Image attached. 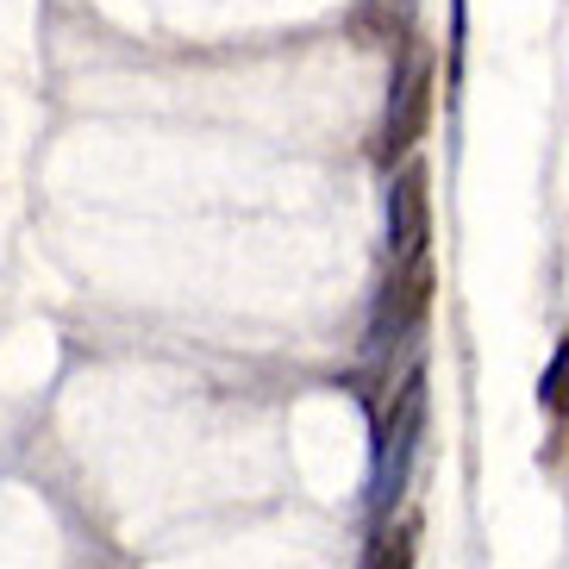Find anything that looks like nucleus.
Listing matches in <instances>:
<instances>
[{
    "label": "nucleus",
    "instance_id": "nucleus-1",
    "mask_svg": "<svg viewBox=\"0 0 569 569\" xmlns=\"http://www.w3.org/2000/svg\"><path fill=\"white\" fill-rule=\"evenodd\" d=\"M419 432H426V369H407V382L395 388V407L376 413V476H369V501H376V519H388L401 507L407 469H413Z\"/></svg>",
    "mask_w": 569,
    "mask_h": 569
},
{
    "label": "nucleus",
    "instance_id": "nucleus-4",
    "mask_svg": "<svg viewBox=\"0 0 569 569\" xmlns=\"http://www.w3.org/2000/svg\"><path fill=\"white\" fill-rule=\"evenodd\" d=\"M426 113H432V69L426 57H407L395 69V82H388V126H382V157H407L413 151V138L426 132Z\"/></svg>",
    "mask_w": 569,
    "mask_h": 569
},
{
    "label": "nucleus",
    "instance_id": "nucleus-5",
    "mask_svg": "<svg viewBox=\"0 0 569 569\" xmlns=\"http://www.w3.org/2000/svg\"><path fill=\"white\" fill-rule=\"evenodd\" d=\"M538 407L557 419H569V338L551 351V363H545V376H538Z\"/></svg>",
    "mask_w": 569,
    "mask_h": 569
},
{
    "label": "nucleus",
    "instance_id": "nucleus-3",
    "mask_svg": "<svg viewBox=\"0 0 569 569\" xmlns=\"http://www.w3.org/2000/svg\"><path fill=\"white\" fill-rule=\"evenodd\" d=\"M426 238H432V176L407 163L388 182V257H395V269L426 263Z\"/></svg>",
    "mask_w": 569,
    "mask_h": 569
},
{
    "label": "nucleus",
    "instance_id": "nucleus-2",
    "mask_svg": "<svg viewBox=\"0 0 569 569\" xmlns=\"http://www.w3.org/2000/svg\"><path fill=\"white\" fill-rule=\"evenodd\" d=\"M426 307H432V269L426 263L395 269V282L376 295V313H369V332H363V363L376 376H388L395 357L413 351L419 326H426Z\"/></svg>",
    "mask_w": 569,
    "mask_h": 569
}]
</instances>
